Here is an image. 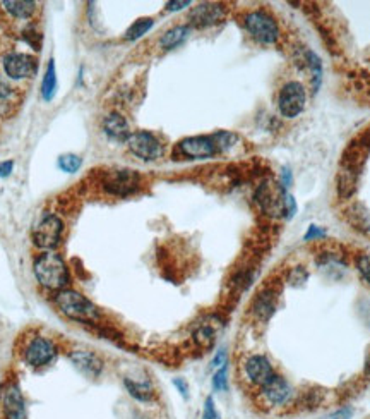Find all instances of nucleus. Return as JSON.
<instances>
[{"label":"nucleus","mask_w":370,"mask_h":419,"mask_svg":"<svg viewBox=\"0 0 370 419\" xmlns=\"http://www.w3.org/2000/svg\"><path fill=\"white\" fill-rule=\"evenodd\" d=\"M33 273L41 287L47 290L59 292L62 289H67L70 284V272L65 260L59 253L45 251L33 263Z\"/></svg>","instance_id":"f257e3e1"},{"label":"nucleus","mask_w":370,"mask_h":419,"mask_svg":"<svg viewBox=\"0 0 370 419\" xmlns=\"http://www.w3.org/2000/svg\"><path fill=\"white\" fill-rule=\"evenodd\" d=\"M53 304L64 317L74 322L93 323L99 319V309L88 297L72 289H62L53 296Z\"/></svg>","instance_id":"f03ea898"},{"label":"nucleus","mask_w":370,"mask_h":419,"mask_svg":"<svg viewBox=\"0 0 370 419\" xmlns=\"http://www.w3.org/2000/svg\"><path fill=\"white\" fill-rule=\"evenodd\" d=\"M59 354L55 342L43 335H33L24 342L23 361L33 369L47 368L53 363Z\"/></svg>","instance_id":"7ed1b4c3"},{"label":"nucleus","mask_w":370,"mask_h":419,"mask_svg":"<svg viewBox=\"0 0 370 419\" xmlns=\"http://www.w3.org/2000/svg\"><path fill=\"white\" fill-rule=\"evenodd\" d=\"M295 399V390L288 380L281 375H274L268 383L259 388L261 405L266 409H281L290 405Z\"/></svg>","instance_id":"20e7f679"},{"label":"nucleus","mask_w":370,"mask_h":419,"mask_svg":"<svg viewBox=\"0 0 370 419\" xmlns=\"http://www.w3.org/2000/svg\"><path fill=\"white\" fill-rule=\"evenodd\" d=\"M244 24L249 35L261 45H274L280 40V28L276 21L264 11H252L245 14Z\"/></svg>","instance_id":"39448f33"},{"label":"nucleus","mask_w":370,"mask_h":419,"mask_svg":"<svg viewBox=\"0 0 370 419\" xmlns=\"http://www.w3.org/2000/svg\"><path fill=\"white\" fill-rule=\"evenodd\" d=\"M103 189L111 196L126 198L139 191L141 176L132 169H114L108 170L102 182Z\"/></svg>","instance_id":"423d86ee"},{"label":"nucleus","mask_w":370,"mask_h":419,"mask_svg":"<svg viewBox=\"0 0 370 419\" xmlns=\"http://www.w3.org/2000/svg\"><path fill=\"white\" fill-rule=\"evenodd\" d=\"M62 232H64L62 220L53 213H45L41 215L36 226L33 227V243L40 250L52 251L60 243Z\"/></svg>","instance_id":"0eeeda50"},{"label":"nucleus","mask_w":370,"mask_h":419,"mask_svg":"<svg viewBox=\"0 0 370 419\" xmlns=\"http://www.w3.org/2000/svg\"><path fill=\"white\" fill-rule=\"evenodd\" d=\"M307 103V93L302 83L288 81L281 86L278 95V109L286 119H295L300 115Z\"/></svg>","instance_id":"6e6552de"},{"label":"nucleus","mask_w":370,"mask_h":419,"mask_svg":"<svg viewBox=\"0 0 370 419\" xmlns=\"http://www.w3.org/2000/svg\"><path fill=\"white\" fill-rule=\"evenodd\" d=\"M0 409L4 419H28L26 401L16 380H7L0 390Z\"/></svg>","instance_id":"1a4fd4ad"},{"label":"nucleus","mask_w":370,"mask_h":419,"mask_svg":"<svg viewBox=\"0 0 370 419\" xmlns=\"http://www.w3.org/2000/svg\"><path fill=\"white\" fill-rule=\"evenodd\" d=\"M127 147L132 155L144 161H155L163 155V144L155 134L148 131L131 132L127 139Z\"/></svg>","instance_id":"9d476101"},{"label":"nucleus","mask_w":370,"mask_h":419,"mask_svg":"<svg viewBox=\"0 0 370 419\" xmlns=\"http://www.w3.org/2000/svg\"><path fill=\"white\" fill-rule=\"evenodd\" d=\"M244 378L252 385V387L261 388L268 383L269 380L276 375L271 361L266 358L264 354H251L244 359L242 363Z\"/></svg>","instance_id":"9b49d317"},{"label":"nucleus","mask_w":370,"mask_h":419,"mask_svg":"<svg viewBox=\"0 0 370 419\" xmlns=\"http://www.w3.org/2000/svg\"><path fill=\"white\" fill-rule=\"evenodd\" d=\"M4 73L9 80H30L38 70V59L28 53L11 52L2 60Z\"/></svg>","instance_id":"f8f14e48"},{"label":"nucleus","mask_w":370,"mask_h":419,"mask_svg":"<svg viewBox=\"0 0 370 419\" xmlns=\"http://www.w3.org/2000/svg\"><path fill=\"white\" fill-rule=\"evenodd\" d=\"M286 189H274L273 184L264 182L261 184L256 191V203L259 205V208L263 213L269 215V217H281L285 215V198H286Z\"/></svg>","instance_id":"ddd939ff"},{"label":"nucleus","mask_w":370,"mask_h":419,"mask_svg":"<svg viewBox=\"0 0 370 419\" xmlns=\"http://www.w3.org/2000/svg\"><path fill=\"white\" fill-rule=\"evenodd\" d=\"M178 152L187 159L205 160L214 157L218 153V148L211 136H192V138H185L178 143Z\"/></svg>","instance_id":"4468645a"},{"label":"nucleus","mask_w":370,"mask_h":419,"mask_svg":"<svg viewBox=\"0 0 370 419\" xmlns=\"http://www.w3.org/2000/svg\"><path fill=\"white\" fill-rule=\"evenodd\" d=\"M70 363L76 366L79 373H82L88 378H98L103 373V368H105V363L99 358L97 352L86 351V349H74L69 352Z\"/></svg>","instance_id":"2eb2a0df"},{"label":"nucleus","mask_w":370,"mask_h":419,"mask_svg":"<svg viewBox=\"0 0 370 419\" xmlns=\"http://www.w3.org/2000/svg\"><path fill=\"white\" fill-rule=\"evenodd\" d=\"M278 308V292L273 287H266L257 292V296L252 301V314L259 322H268L276 313Z\"/></svg>","instance_id":"dca6fc26"},{"label":"nucleus","mask_w":370,"mask_h":419,"mask_svg":"<svg viewBox=\"0 0 370 419\" xmlns=\"http://www.w3.org/2000/svg\"><path fill=\"white\" fill-rule=\"evenodd\" d=\"M224 18V9L219 4H199L190 12V24L197 28L213 26Z\"/></svg>","instance_id":"f3484780"},{"label":"nucleus","mask_w":370,"mask_h":419,"mask_svg":"<svg viewBox=\"0 0 370 419\" xmlns=\"http://www.w3.org/2000/svg\"><path fill=\"white\" fill-rule=\"evenodd\" d=\"M124 387L129 392L132 399L141 402V404H153L156 401V390L151 385V381H137L132 378H124Z\"/></svg>","instance_id":"a211bd4d"},{"label":"nucleus","mask_w":370,"mask_h":419,"mask_svg":"<svg viewBox=\"0 0 370 419\" xmlns=\"http://www.w3.org/2000/svg\"><path fill=\"white\" fill-rule=\"evenodd\" d=\"M103 131H105L107 136H110L115 141H127L129 136H131L126 117L117 114V112H111V114H108L103 119Z\"/></svg>","instance_id":"6ab92c4d"},{"label":"nucleus","mask_w":370,"mask_h":419,"mask_svg":"<svg viewBox=\"0 0 370 419\" xmlns=\"http://www.w3.org/2000/svg\"><path fill=\"white\" fill-rule=\"evenodd\" d=\"M315 265H317L321 272L327 273L330 277H336V273H343V270L347 268V261H344L343 256L332 251H326L317 255Z\"/></svg>","instance_id":"aec40b11"},{"label":"nucleus","mask_w":370,"mask_h":419,"mask_svg":"<svg viewBox=\"0 0 370 419\" xmlns=\"http://www.w3.org/2000/svg\"><path fill=\"white\" fill-rule=\"evenodd\" d=\"M16 105H19L18 90L0 76V117H7V115L12 114Z\"/></svg>","instance_id":"412c9836"},{"label":"nucleus","mask_w":370,"mask_h":419,"mask_svg":"<svg viewBox=\"0 0 370 419\" xmlns=\"http://www.w3.org/2000/svg\"><path fill=\"white\" fill-rule=\"evenodd\" d=\"M190 33V26L189 24H180V26L172 28L166 33H163V36L160 38V47L163 51H172V48L178 47L180 43H184L187 36Z\"/></svg>","instance_id":"4be33fe9"},{"label":"nucleus","mask_w":370,"mask_h":419,"mask_svg":"<svg viewBox=\"0 0 370 419\" xmlns=\"http://www.w3.org/2000/svg\"><path fill=\"white\" fill-rule=\"evenodd\" d=\"M4 9L16 19H28L35 14L36 4L30 0H12V2H2Z\"/></svg>","instance_id":"5701e85b"},{"label":"nucleus","mask_w":370,"mask_h":419,"mask_svg":"<svg viewBox=\"0 0 370 419\" xmlns=\"http://www.w3.org/2000/svg\"><path fill=\"white\" fill-rule=\"evenodd\" d=\"M347 217H348V222H350L357 230L369 234L370 232V215H369V211L364 208V206L361 205L350 206V208L347 210Z\"/></svg>","instance_id":"b1692460"},{"label":"nucleus","mask_w":370,"mask_h":419,"mask_svg":"<svg viewBox=\"0 0 370 419\" xmlns=\"http://www.w3.org/2000/svg\"><path fill=\"white\" fill-rule=\"evenodd\" d=\"M216 340V332L213 327L210 325V323H205V325H199L197 329L194 332V342L197 344L199 347H202V349H210V347H213Z\"/></svg>","instance_id":"393cba45"},{"label":"nucleus","mask_w":370,"mask_h":419,"mask_svg":"<svg viewBox=\"0 0 370 419\" xmlns=\"http://www.w3.org/2000/svg\"><path fill=\"white\" fill-rule=\"evenodd\" d=\"M305 62L307 65L310 68V73H312V86H314V93L319 90V86H321V81H322V64H321V59H319L317 55H315L314 52H307L305 55Z\"/></svg>","instance_id":"a878e982"},{"label":"nucleus","mask_w":370,"mask_h":419,"mask_svg":"<svg viewBox=\"0 0 370 419\" xmlns=\"http://www.w3.org/2000/svg\"><path fill=\"white\" fill-rule=\"evenodd\" d=\"M57 90V76H55V64L53 60H50L47 74H45L43 86H41V93H43L45 100H52L53 95H55Z\"/></svg>","instance_id":"bb28decb"},{"label":"nucleus","mask_w":370,"mask_h":419,"mask_svg":"<svg viewBox=\"0 0 370 419\" xmlns=\"http://www.w3.org/2000/svg\"><path fill=\"white\" fill-rule=\"evenodd\" d=\"M155 26V21L151 18H143V19H137L134 24H132L131 28H129L127 33H126V38L127 40H137L141 38L143 35H146V33L151 30V28Z\"/></svg>","instance_id":"cd10ccee"},{"label":"nucleus","mask_w":370,"mask_h":419,"mask_svg":"<svg viewBox=\"0 0 370 419\" xmlns=\"http://www.w3.org/2000/svg\"><path fill=\"white\" fill-rule=\"evenodd\" d=\"M211 138H213L216 148H218V152H227L230 150V148L235 147L236 143V134L234 132H228V131H218L214 132V134H211Z\"/></svg>","instance_id":"c85d7f7f"},{"label":"nucleus","mask_w":370,"mask_h":419,"mask_svg":"<svg viewBox=\"0 0 370 419\" xmlns=\"http://www.w3.org/2000/svg\"><path fill=\"white\" fill-rule=\"evenodd\" d=\"M286 280H288V284L292 287H302L309 280V272H307L305 267H293L288 272V279Z\"/></svg>","instance_id":"c756f323"},{"label":"nucleus","mask_w":370,"mask_h":419,"mask_svg":"<svg viewBox=\"0 0 370 419\" xmlns=\"http://www.w3.org/2000/svg\"><path fill=\"white\" fill-rule=\"evenodd\" d=\"M355 265H357V270H359V273L361 275V279L370 285V253H361V255L357 256Z\"/></svg>","instance_id":"7c9ffc66"},{"label":"nucleus","mask_w":370,"mask_h":419,"mask_svg":"<svg viewBox=\"0 0 370 419\" xmlns=\"http://www.w3.org/2000/svg\"><path fill=\"white\" fill-rule=\"evenodd\" d=\"M213 388L216 392H227L228 390V366L218 368V371L213 376Z\"/></svg>","instance_id":"2f4dec72"},{"label":"nucleus","mask_w":370,"mask_h":419,"mask_svg":"<svg viewBox=\"0 0 370 419\" xmlns=\"http://www.w3.org/2000/svg\"><path fill=\"white\" fill-rule=\"evenodd\" d=\"M81 159L77 155H64L59 159V167L64 170V172L74 174L77 172L79 167H81Z\"/></svg>","instance_id":"473e14b6"},{"label":"nucleus","mask_w":370,"mask_h":419,"mask_svg":"<svg viewBox=\"0 0 370 419\" xmlns=\"http://www.w3.org/2000/svg\"><path fill=\"white\" fill-rule=\"evenodd\" d=\"M202 419H222L218 408H216L213 397H207L205 401V408H202Z\"/></svg>","instance_id":"72a5a7b5"},{"label":"nucleus","mask_w":370,"mask_h":419,"mask_svg":"<svg viewBox=\"0 0 370 419\" xmlns=\"http://www.w3.org/2000/svg\"><path fill=\"white\" fill-rule=\"evenodd\" d=\"M326 238V232L322 230V227H317V226H310L309 230H307L305 234V240H319V239H324Z\"/></svg>","instance_id":"f704fd0d"},{"label":"nucleus","mask_w":370,"mask_h":419,"mask_svg":"<svg viewBox=\"0 0 370 419\" xmlns=\"http://www.w3.org/2000/svg\"><path fill=\"white\" fill-rule=\"evenodd\" d=\"M353 413H355L353 408H350V405H344V408L334 410V413H332L327 419H352Z\"/></svg>","instance_id":"c9c22d12"},{"label":"nucleus","mask_w":370,"mask_h":419,"mask_svg":"<svg viewBox=\"0 0 370 419\" xmlns=\"http://www.w3.org/2000/svg\"><path fill=\"white\" fill-rule=\"evenodd\" d=\"M173 385H175L178 392H180V396L187 399L189 397V385H187V381L184 378H175L173 380Z\"/></svg>","instance_id":"e433bc0d"},{"label":"nucleus","mask_w":370,"mask_h":419,"mask_svg":"<svg viewBox=\"0 0 370 419\" xmlns=\"http://www.w3.org/2000/svg\"><path fill=\"white\" fill-rule=\"evenodd\" d=\"M213 368H222V366H224V364H227V352L224 351H219L218 354H216V358L213 359Z\"/></svg>","instance_id":"4c0bfd02"},{"label":"nucleus","mask_w":370,"mask_h":419,"mask_svg":"<svg viewBox=\"0 0 370 419\" xmlns=\"http://www.w3.org/2000/svg\"><path fill=\"white\" fill-rule=\"evenodd\" d=\"M190 2H168L166 4V11H180L184 7H189Z\"/></svg>","instance_id":"58836bf2"},{"label":"nucleus","mask_w":370,"mask_h":419,"mask_svg":"<svg viewBox=\"0 0 370 419\" xmlns=\"http://www.w3.org/2000/svg\"><path fill=\"white\" fill-rule=\"evenodd\" d=\"M12 167H14V164H12V161H4V164H0V176L2 177L9 176Z\"/></svg>","instance_id":"ea45409f"},{"label":"nucleus","mask_w":370,"mask_h":419,"mask_svg":"<svg viewBox=\"0 0 370 419\" xmlns=\"http://www.w3.org/2000/svg\"><path fill=\"white\" fill-rule=\"evenodd\" d=\"M365 375L370 376V352L367 356V361H365Z\"/></svg>","instance_id":"a19ab883"}]
</instances>
